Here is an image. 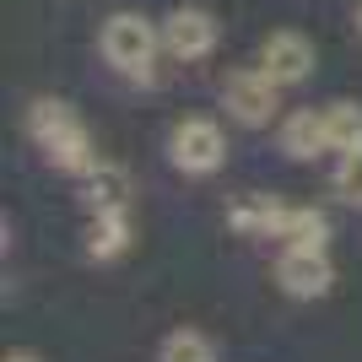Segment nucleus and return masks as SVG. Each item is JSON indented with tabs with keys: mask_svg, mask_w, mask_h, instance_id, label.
<instances>
[{
	"mask_svg": "<svg viewBox=\"0 0 362 362\" xmlns=\"http://www.w3.org/2000/svg\"><path fill=\"white\" fill-rule=\"evenodd\" d=\"M157 362H216V346L200 330H173L157 351Z\"/></svg>",
	"mask_w": 362,
	"mask_h": 362,
	"instance_id": "13",
	"label": "nucleus"
},
{
	"mask_svg": "<svg viewBox=\"0 0 362 362\" xmlns=\"http://www.w3.org/2000/svg\"><path fill=\"white\" fill-rule=\"evenodd\" d=\"M28 136L49 151V163L60 168V173H81V179H87L92 168H98L87 124L76 119V108L60 103V98H38V103L28 108Z\"/></svg>",
	"mask_w": 362,
	"mask_h": 362,
	"instance_id": "1",
	"label": "nucleus"
},
{
	"mask_svg": "<svg viewBox=\"0 0 362 362\" xmlns=\"http://www.w3.org/2000/svg\"><path fill=\"white\" fill-rule=\"evenodd\" d=\"M6 362H44V357H38V351H11Z\"/></svg>",
	"mask_w": 362,
	"mask_h": 362,
	"instance_id": "16",
	"label": "nucleus"
},
{
	"mask_svg": "<svg viewBox=\"0 0 362 362\" xmlns=\"http://www.w3.org/2000/svg\"><path fill=\"white\" fill-rule=\"evenodd\" d=\"M325 130H330V151H362V103H330Z\"/></svg>",
	"mask_w": 362,
	"mask_h": 362,
	"instance_id": "12",
	"label": "nucleus"
},
{
	"mask_svg": "<svg viewBox=\"0 0 362 362\" xmlns=\"http://www.w3.org/2000/svg\"><path fill=\"white\" fill-rule=\"evenodd\" d=\"M259 71L271 76L276 87H298V81L314 76V44H308L303 33H292V28L271 33V38L259 44Z\"/></svg>",
	"mask_w": 362,
	"mask_h": 362,
	"instance_id": "5",
	"label": "nucleus"
},
{
	"mask_svg": "<svg viewBox=\"0 0 362 362\" xmlns=\"http://www.w3.org/2000/svg\"><path fill=\"white\" fill-rule=\"evenodd\" d=\"M163 49L173 60H206L216 49V16L200 11V6H179L163 22Z\"/></svg>",
	"mask_w": 362,
	"mask_h": 362,
	"instance_id": "6",
	"label": "nucleus"
},
{
	"mask_svg": "<svg viewBox=\"0 0 362 362\" xmlns=\"http://www.w3.org/2000/svg\"><path fill=\"white\" fill-rule=\"evenodd\" d=\"M276 238H287V249H325V243H330V222H325L314 206H287Z\"/></svg>",
	"mask_w": 362,
	"mask_h": 362,
	"instance_id": "11",
	"label": "nucleus"
},
{
	"mask_svg": "<svg viewBox=\"0 0 362 362\" xmlns=\"http://www.w3.org/2000/svg\"><path fill=\"white\" fill-rule=\"evenodd\" d=\"M276 281L287 298H325L335 287V265L325 259V249H287L276 259Z\"/></svg>",
	"mask_w": 362,
	"mask_h": 362,
	"instance_id": "7",
	"label": "nucleus"
},
{
	"mask_svg": "<svg viewBox=\"0 0 362 362\" xmlns=\"http://www.w3.org/2000/svg\"><path fill=\"white\" fill-rule=\"evenodd\" d=\"M276 81L265 71H233L222 81V108L233 114L238 124H249V130H259V124L276 119Z\"/></svg>",
	"mask_w": 362,
	"mask_h": 362,
	"instance_id": "3",
	"label": "nucleus"
},
{
	"mask_svg": "<svg viewBox=\"0 0 362 362\" xmlns=\"http://www.w3.org/2000/svg\"><path fill=\"white\" fill-rule=\"evenodd\" d=\"M281 211L287 206H276L271 195H243L233 211H227V222L238 227V233H249V238H276L281 233Z\"/></svg>",
	"mask_w": 362,
	"mask_h": 362,
	"instance_id": "10",
	"label": "nucleus"
},
{
	"mask_svg": "<svg viewBox=\"0 0 362 362\" xmlns=\"http://www.w3.org/2000/svg\"><path fill=\"white\" fill-rule=\"evenodd\" d=\"M168 151H173V168H184V173H216L227 157L222 124L216 119H184L173 130V141H168Z\"/></svg>",
	"mask_w": 362,
	"mask_h": 362,
	"instance_id": "4",
	"label": "nucleus"
},
{
	"mask_svg": "<svg viewBox=\"0 0 362 362\" xmlns=\"http://www.w3.org/2000/svg\"><path fill=\"white\" fill-rule=\"evenodd\" d=\"M124 243H130V211H124V206H103V211H92V227H87L92 259L124 255Z\"/></svg>",
	"mask_w": 362,
	"mask_h": 362,
	"instance_id": "9",
	"label": "nucleus"
},
{
	"mask_svg": "<svg viewBox=\"0 0 362 362\" xmlns=\"http://www.w3.org/2000/svg\"><path fill=\"white\" fill-rule=\"evenodd\" d=\"M357 28H362V11H357Z\"/></svg>",
	"mask_w": 362,
	"mask_h": 362,
	"instance_id": "17",
	"label": "nucleus"
},
{
	"mask_svg": "<svg viewBox=\"0 0 362 362\" xmlns=\"http://www.w3.org/2000/svg\"><path fill=\"white\" fill-rule=\"evenodd\" d=\"M281 151L287 157H298V163H308V157H319V151H330V130H325V108H298V114H287V124H281Z\"/></svg>",
	"mask_w": 362,
	"mask_h": 362,
	"instance_id": "8",
	"label": "nucleus"
},
{
	"mask_svg": "<svg viewBox=\"0 0 362 362\" xmlns=\"http://www.w3.org/2000/svg\"><path fill=\"white\" fill-rule=\"evenodd\" d=\"M335 189L346 200L362 206V151H341V168H335Z\"/></svg>",
	"mask_w": 362,
	"mask_h": 362,
	"instance_id": "15",
	"label": "nucleus"
},
{
	"mask_svg": "<svg viewBox=\"0 0 362 362\" xmlns=\"http://www.w3.org/2000/svg\"><path fill=\"white\" fill-rule=\"evenodd\" d=\"M87 179H92V184H87L92 211H103V206H124V173H119V168H103V163H98Z\"/></svg>",
	"mask_w": 362,
	"mask_h": 362,
	"instance_id": "14",
	"label": "nucleus"
},
{
	"mask_svg": "<svg viewBox=\"0 0 362 362\" xmlns=\"http://www.w3.org/2000/svg\"><path fill=\"white\" fill-rule=\"evenodd\" d=\"M157 49H163V33L151 28L141 11H114L103 22V60L124 76H146L151 60H157Z\"/></svg>",
	"mask_w": 362,
	"mask_h": 362,
	"instance_id": "2",
	"label": "nucleus"
}]
</instances>
